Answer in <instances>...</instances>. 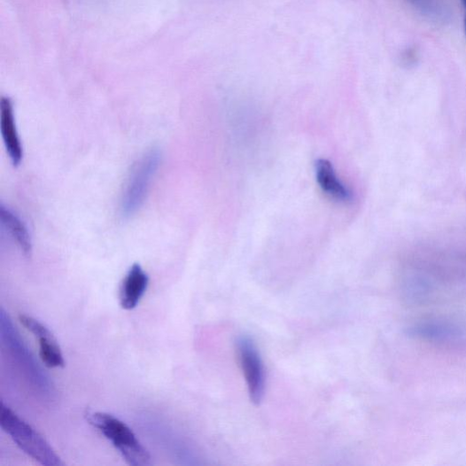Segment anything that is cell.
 Wrapping results in <instances>:
<instances>
[{"label":"cell","mask_w":466,"mask_h":466,"mask_svg":"<svg viewBox=\"0 0 466 466\" xmlns=\"http://www.w3.org/2000/svg\"><path fill=\"white\" fill-rule=\"evenodd\" d=\"M40 356L49 369L64 368L65 361L57 340L51 334L39 338Z\"/></svg>","instance_id":"10"},{"label":"cell","mask_w":466,"mask_h":466,"mask_svg":"<svg viewBox=\"0 0 466 466\" xmlns=\"http://www.w3.org/2000/svg\"><path fill=\"white\" fill-rule=\"evenodd\" d=\"M149 276L138 263L133 264L127 274L120 290V306L125 310L135 309L144 295Z\"/></svg>","instance_id":"8"},{"label":"cell","mask_w":466,"mask_h":466,"mask_svg":"<svg viewBox=\"0 0 466 466\" xmlns=\"http://www.w3.org/2000/svg\"><path fill=\"white\" fill-rule=\"evenodd\" d=\"M315 174L319 188L332 201L344 205L353 202V191L339 178L330 161L325 159L316 160Z\"/></svg>","instance_id":"5"},{"label":"cell","mask_w":466,"mask_h":466,"mask_svg":"<svg viewBox=\"0 0 466 466\" xmlns=\"http://www.w3.org/2000/svg\"><path fill=\"white\" fill-rule=\"evenodd\" d=\"M0 218H2L3 225L9 231L21 251L26 254H29L32 251V242L29 232L23 221L12 211L5 208L4 206L0 208Z\"/></svg>","instance_id":"9"},{"label":"cell","mask_w":466,"mask_h":466,"mask_svg":"<svg viewBox=\"0 0 466 466\" xmlns=\"http://www.w3.org/2000/svg\"><path fill=\"white\" fill-rule=\"evenodd\" d=\"M465 28H466V19H465Z\"/></svg>","instance_id":"13"},{"label":"cell","mask_w":466,"mask_h":466,"mask_svg":"<svg viewBox=\"0 0 466 466\" xmlns=\"http://www.w3.org/2000/svg\"><path fill=\"white\" fill-rule=\"evenodd\" d=\"M87 419L113 443L128 464L151 465V458L149 452L126 423L105 413H88Z\"/></svg>","instance_id":"3"},{"label":"cell","mask_w":466,"mask_h":466,"mask_svg":"<svg viewBox=\"0 0 466 466\" xmlns=\"http://www.w3.org/2000/svg\"><path fill=\"white\" fill-rule=\"evenodd\" d=\"M236 346L250 400L258 406L263 400L266 389V371L262 357L254 341L247 336L238 338Z\"/></svg>","instance_id":"4"},{"label":"cell","mask_w":466,"mask_h":466,"mask_svg":"<svg viewBox=\"0 0 466 466\" xmlns=\"http://www.w3.org/2000/svg\"><path fill=\"white\" fill-rule=\"evenodd\" d=\"M0 425L23 452L41 464L45 466L64 464L44 438L4 402L0 405Z\"/></svg>","instance_id":"1"},{"label":"cell","mask_w":466,"mask_h":466,"mask_svg":"<svg viewBox=\"0 0 466 466\" xmlns=\"http://www.w3.org/2000/svg\"><path fill=\"white\" fill-rule=\"evenodd\" d=\"M462 4H463V6H464L465 9H466V0H462Z\"/></svg>","instance_id":"12"},{"label":"cell","mask_w":466,"mask_h":466,"mask_svg":"<svg viewBox=\"0 0 466 466\" xmlns=\"http://www.w3.org/2000/svg\"><path fill=\"white\" fill-rule=\"evenodd\" d=\"M19 319L21 324L38 338L51 335V331L35 318L20 315Z\"/></svg>","instance_id":"11"},{"label":"cell","mask_w":466,"mask_h":466,"mask_svg":"<svg viewBox=\"0 0 466 466\" xmlns=\"http://www.w3.org/2000/svg\"><path fill=\"white\" fill-rule=\"evenodd\" d=\"M0 128L5 147L12 163L19 165L23 159V147L17 130L13 107L9 98L4 97L0 105Z\"/></svg>","instance_id":"7"},{"label":"cell","mask_w":466,"mask_h":466,"mask_svg":"<svg viewBox=\"0 0 466 466\" xmlns=\"http://www.w3.org/2000/svg\"><path fill=\"white\" fill-rule=\"evenodd\" d=\"M159 161V151L152 149L133 164L120 198V212L122 218L132 217L144 206Z\"/></svg>","instance_id":"2"},{"label":"cell","mask_w":466,"mask_h":466,"mask_svg":"<svg viewBox=\"0 0 466 466\" xmlns=\"http://www.w3.org/2000/svg\"><path fill=\"white\" fill-rule=\"evenodd\" d=\"M409 337L430 342H454L464 337L458 324L447 321H425L410 326Z\"/></svg>","instance_id":"6"}]
</instances>
